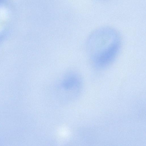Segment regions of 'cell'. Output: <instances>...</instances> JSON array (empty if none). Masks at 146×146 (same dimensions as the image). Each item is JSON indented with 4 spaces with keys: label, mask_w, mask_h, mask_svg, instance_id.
<instances>
[{
    "label": "cell",
    "mask_w": 146,
    "mask_h": 146,
    "mask_svg": "<svg viewBox=\"0 0 146 146\" xmlns=\"http://www.w3.org/2000/svg\"><path fill=\"white\" fill-rule=\"evenodd\" d=\"M120 43L118 34L111 29L103 28L92 33L88 39L87 47L94 66L102 69L111 64L118 53Z\"/></svg>",
    "instance_id": "cell-1"
}]
</instances>
